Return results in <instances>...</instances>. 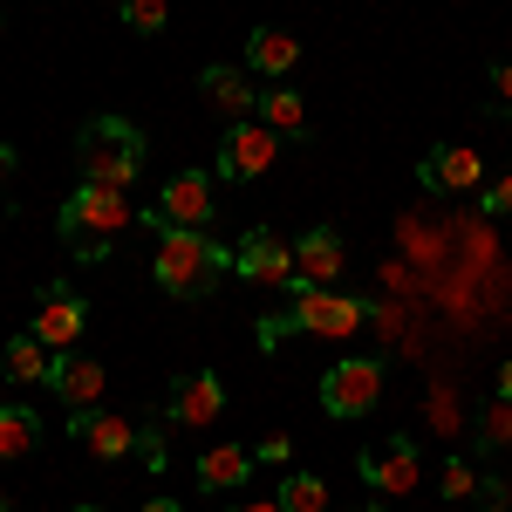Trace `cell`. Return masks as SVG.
<instances>
[{"label":"cell","instance_id":"cell-1","mask_svg":"<svg viewBox=\"0 0 512 512\" xmlns=\"http://www.w3.org/2000/svg\"><path fill=\"white\" fill-rule=\"evenodd\" d=\"M130 226H137V205H130V192H110V185H76L62 198V219H55V233L76 253V267H103L110 246Z\"/></svg>","mask_w":512,"mask_h":512},{"label":"cell","instance_id":"cell-2","mask_svg":"<svg viewBox=\"0 0 512 512\" xmlns=\"http://www.w3.org/2000/svg\"><path fill=\"white\" fill-rule=\"evenodd\" d=\"M151 274L171 301H205L219 280L233 274V246L205 233H185V226H164L158 233V253H151Z\"/></svg>","mask_w":512,"mask_h":512},{"label":"cell","instance_id":"cell-3","mask_svg":"<svg viewBox=\"0 0 512 512\" xmlns=\"http://www.w3.org/2000/svg\"><path fill=\"white\" fill-rule=\"evenodd\" d=\"M144 158H151V144H144V130L130 117H89L76 137V164H82V185H110V192H130L137 178H144Z\"/></svg>","mask_w":512,"mask_h":512},{"label":"cell","instance_id":"cell-4","mask_svg":"<svg viewBox=\"0 0 512 512\" xmlns=\"http://www.w3.org/2000/svg\"><path fill=\"white\" fill-rule=\"evenodd\" d=\"M362 321H369V308L355 294H342V287H294V308L280 321H267V342H280L287 328L294 335H321V342H349Z\"/></svg>","mask_w":512,"mask_h":512},{"label":"cell","instance_id":"cell-5","mask_svg":"<svg viewBox=\"0 0 512 512\" xmlns=\"http://www.w3.org/2000/svg\"><path fill=\"white\" fill-rule=\"evenodd\" d=\"M376 403H383V362H376V355H342V362L321 369V410H328V417L355 424V417H369Z\"/></svg>","mask_w":512,"mask_h":512},{"label":"cell","instance_id":"cell-6","mask_svg":"<svg viewBox=\"0 0 512 512\" xmlns=\"http://www.w3.org/2000/svg\"><path fill=\"white\" fill-rule=\"evenodd\" d=\"M280 158V137L267 123H233L226 130V144H219V178L226 185H253V178H267Z\"/></svg>","mask_w":512,"mask_h":512},{"label":"cell","instance_id":"cell-7","mask_svg":"<svg viewBox=\"0 0 512 512\" xmlns=\"http://www.w3.org/2000/svg\"><path fill=\"white\" fill-rule=\"evenodd\" d=\"M219 205H212V171H178L171 185L158 192V205H151V226H185V233H205V219H212Z\"/></svg>","mask_w":512,"mask_h":512},{"label":"cell","instance_id":"cell-8","mask_svg":"<svg viewBox=\"0 0 512 512\" xmlns=\"http://www.w3.org/2000/svg\"><path fill=\"white\" fill-rule=\"evenodd\" d=\"M233 267H239V280H253V287H287V294H294V246H287L274 226H253V233L239 239Z\"/></svg>","mask_w":512,"mask_h":512},{"label":"cell","instance_id":"cell-9","mask_svg":"<svg viewBox=\"0 0 512 512\" xmlns=\"http://www.w3.org/2000/svg\"><path fill=\"white\" fill-rule=\"evenodd\" d=\"M82 328H89V301H82L76 287L48 280V287H41V308H35V328H28V335H41L55 355H69V349L82 342Z\"/></svg>","mask_w":512,"mask_h":512},{"label":"cell","instance_id":"cell-10","mask_svg":"<svg viewBox=\"0 0 512 512\" xmlns=\"http://www.w3.org/2000/svg\"><path fill=\"white\" fill-rule=\"evenodd\" d=\"M164 417H171V431H205V424H219V417H226V383H219L212 369L178 376V383H171V403H164Z\"/></svg>","mask_w":512,"mask_h":512},{"label":"cell","instance_id":"cell-11","mask_svg":"<svg viewBox=\"0 0 512 512\" xmlns=\"http://www.w3.org/2000/svg\"><path fill=\"white\" fill-rule=\"evenodd\" d=\"M362 478H369L383 499H410V492H417V478H424L417 444H410V437H376V444L362 451Z\"/></svg>","mask_w":512,"mask_h":512},{"label":"cell","instance_id":"cell-12","mask_svg":"<svg viewBox=\"0 0 512 512\" xmlns=\"http://www.w3.org/2000/svg\"><path fill=\"white\" fill-rule=\"evenodd\" d=\"M69 437H76L89 458H103V465H117V458H130L137 451V424L130 417H117V410H69Z\"/></svg>","mask_w":512,"mask_h":512},{"label":"cell","instance_id":"cell-13","mask_svg":"<svg viewBox=\"0 0 512 512\" xmlns=\"http://www.w3.org/2000/svg\"><path fill=\"white\" fill-rule=\"evenodd\" d=\"M417 178H424V192H437V198H465V192L485 185V158L465 151V144H437V151H424Z\"/></svg>","mask_w":512,"mask_h":512},{"label":"cell","instance_id":"cell-14","mask_svg":"<svg viewBox=\"0 0 512 512\" xmlns=\"http://www.w3.org/2000/svg\"><path fill=\"white\" fill-rule=\"evenodd\" d=\"M349 274V246L335 226H315V233H301L294 246V287H342Z\"/></svg>","mask_w":512,"mask_h":512},{"label":"cell","instance_id":"cell-15","mask_svg":"<svg viewBox=\"0 0 512 512\" xmlns=\"http://www.w3.org/2000/svg\"><path fill=\"white\" fill-rule=\"evenodd\" d=\"M198 89H205V103H212L226 123H253V110H260L253 76H246V69H233V62H212V69L198 76Z\"/></svg>","mask_w":512,"mask_h":512},{"label":"cell","instance_id":"cell-16","mask_svg":"<svg viewBox=\"0 0 512 512\" xmlns=\"http://www.w3.org/2000/svg\"><path fill=\"white\" fill-rule=\"evenodd\" d=\"M103 383H110V369H103V362H96V355H55V383H48V390L62 396V403H69V410H96V403H103Z\"/></svg>","mask_w":512,"mask_h":512},{"label":"cell","instance_id":"cell-17","mask_svg":"<svg viewBox=\"0 0 512 512\" xmlns=\"http://www.w3.org/2000/svg\"><path fill=\"white\" fill-rule=\"evenodd\" d=\"M294 62H301V41L287 28H253L246 35V69L253 76H294Z\"/></svg>","mask_w":512,"mask_h":512},{"label":"cell","instance_id":"cell-18","mask_svg":"<svg viewBox=\"0 0 512 512\" xmlns=\"http://www.w3.org/2000/svg\"><path fill=\"white\" fill-rule=\"evenodd\" d=\"M253 478V451H239V444H212L205 458H198V485L205 492H233Z\"/></svg>","mask_w":512,"mask_h":512},{"label":"cell","instance_id":"cell-19","mask_svg":"<svg viewBox=\"0 0 512 512\" xmlns=\"http://www.w3.org/2000/svg\"><path fill=\"white\" fill-rule=\"evenodd\" d=\"M253 117L267 123L274 137H308V103L287 89V82H274V89H260V110Z\"/></svg>","mask_w":512,"mask_h":512},{"label":"cell","instance_id":"cell-20","mask_svg":"<svg viewBox=\"0 0 512 512\" xmlns=\"http://www.w3.org/2000/svg\"><path fill=\"white\" fill-rule=\"evenodd\" d=\"M0 362H7V376H14V383H55V349H48L41 335H14Z\"/></svg>","mask_w":512,"mask_h":512},{"label":"cell","instance_id":"cell-21","mask_svg":"<svg viewBox=\"0 0 512 512\" xmlns=\"http://www.w3.org/2000/svg\"><path fill=\"white\" fill-rule=\"evenodd\" d=\"M41 437V417L28 403H0V458H28Z\"/></svg>","mask_w":512,"mask_h":512},{"label":"cell","instance_id":"cell-22","mask_svg":"<svg viewBox=\"0 0 512 512\" xmlns=\"http://www.w3.org/2000/svg\"><path fill=\"white\" fill-rule=\"evenodd\" d=\"M274 499L287 512H335V492H328V478H315V472H287Z\"/></svg>","mask_w":512,"mask_h":512},{"label":"cell","instance_id":"cell-23","mask_svg":"<svg viewBox=\"0 0 512 512\" xmlns=\"http://www.w3.org/2000/svg\"><path fill=\"white\" fill-rule=\"evenodd\" d=\"M123 21H130L137 35H158L164 21H171V0H123Z\"/></svg>","mask_w":512,"mask_h":512},{"label":"cell","instance_id":"cell-24","mask_svg":"<svg viewBox=\"0 0 512 512\" xmlns=\"http://www.w3.org/2000/svg\"><path fill=\"white\" fill-rule=\"evenodd\" d=\"M478 437H485L492 451H506V444H512V403H506V396H499V403L478 417Z\"/></svg>","mask_w":512,"mask_h":512},{"label":"cell","instance_id":"cell-25","mask_svg":"<svg viewBox=\"0 0 512 512\" xmlns=\"http://www.w3.org/2000/svg\"><path fill=\"white\" fill-rule=\"evenodd\" d=\"M478 485H485V478H478L472 465H458V458H451V465H444V499H451V506H458V499H472Z\"/></svg>","mask_w":512,"mask_h":512},{"label":"cell","instance_id":"cell-26","mask_svg":"<svg viewBox=\"0 0 512 512\" xmlns=\"http://www.w3.org/2000/svg\"><path fill=\"white\" fill-rule=\"evenodd\" d=\"M478 198H485L492 219H512V171H506V178H492V185H478Z\"/></svg>","mask_w":512,"mask_h":512},{"label":"cell","instance_id":"cell-27","mask_svg":"<svg viewBox=\"0 0 512 512\" xmlns=\"http://www.w3.org/2000/svg\"><path fill=\"white\" fill-rule=\"evenodd\" d=\"M287 458H294V444H287L280 431H267L260 444H253V465H287Z\"/></svg>","mask_w":512,"mask_h":512},{"label":"cell","instance_id":"cell-28","mask_svg":"<svg viewBox=\"0 0 512 512\" xmlns=\"http://www.w3.org/2000/svg\"><path fill=\"white\" fill-rule=\"evenodd\" d=\"M369 321H376L383 335H403V308H369Z\"/></svg>","mask_w":512,"mask_h":512},{"label":"cell","instance_id":"cell-29","mask_svg":"<svg viewBox=\"0 0 512 512\" xmlns=\"http://www.w3.org/2000/svg\"><path fill=\"white\" fill-rule=\"evenodd\" d=\"M14 171H21V151H14V144H0V192L14 185Z\"/></svg>","mask_w":512,"mask_h":512},{"label":"cell","instance_id":"cell-30","mask_svg":"<svg viewBox=\"0 0 512 512\" xmlns=\"http://www.w3.org/2000/svg\"><path fill=\"white\" fill-rule=\"evenodd\" d=\"M492 89H499V96L512 103V62H499V69H492Z\"/></svg>","mask_w":512,"mask_h":512},{"label":"cell","instance_id":"cell-31","mask_svg":"<svg viewBox=\"0 0 512 512\" xmlns=\"http://www.w3.org/2000/svg\"><path fill=\"white\" fill-rule=\"evenodd\" d=\"M233 512H287V506H280V499H239Z\"/></svg>","mask_w":512,"mask_h":512},{"label":"cell","instance_id":"cell-32","mask_svg":"<svg viewBox=\"0 0 512 512\" xmlns=\"http://www.w3.org/2000/svg\"><path fill=\"white\" fill-rule=\"evenodd\" d=\"M137 512H185V506H178V499H144Z\"/></svg>","mask_w":512,"mask_h":512},{"label":"cell","instance_id":"cell-33","mask_svg":"<svg viewBox=\"0 0 512 512\" xmlns=\"http://www.w3.org/2000/svg\"><path fill=\"white\" fill-rule=\"evenodd\" d=\"M499 396L512 403V362H499Z\"/></svg>","mask_w":512,"mask_h":512},{"label":"cell","instance_id":"cell-34","mask_svg":"<svg viewBox=\"0 0 512 512\" xmlns=\"http://www.w3.org/2000/svg\"><path fill=\"white\" fill-rule=\"evenodd\" d=\"M506 506H512V478H506Z\"/></svg>","mask_w":512,"mask_h":512},{"label":"cell","instance_id":"cell-35","mask_svg":"<svg viewBox=\"0 0 512 512\" xmlns=\"http://www.w3.org/2000/svg\"><path fill=\"white\" fill-rule=\"evenodd\" d=\"M362 512H390V506H362Z\"/></svg>","mask_w":512,"mask_h":512},{"label":"cell","instance_id":"cell-36","mask_svg":"<svg viewBox=\"0 0 512 512\" xmlns=\"http://www.w3.org/2000/svg\"><path fill=\"white\" fill-rule=\"evenodd\" d=\"M76 512H103V506H76Z\"/></svg>","mask_w":512,"mask_h":512},{"label":"cell","instance_id":"cell-37","mask_svg":"<svg viewBox=\"0 0 512 512\" xmlns=\"http://www.w3.org/2000/svg\"><path fill=\"white\" fill-rule=\"evenodd\" d=\"M0 512H7V492H0Z\"/></svg>","mask_w":512,"mask_h":512}]
</instances>
